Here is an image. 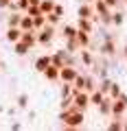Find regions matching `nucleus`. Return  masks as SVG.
Returning <instances> with one entry per match:
<instances>
[{
	"label": "nucleus",
	"mask_w": 127,
	"mask_h": 131,
	"mask_svg": "<svg viewBox=\"0 0 127 131\" xmlns=\"http://www.w3.org/2000/svg\"><path fill=\"white\" fill-rule=\"evenodd\" d=\"M77 24H68V22H61L59 24V28H57V35H59L61 39H72V37H77Z\"/></svg>",
	"instance_id": "nucleus-6"
},
{
	"label": "nucleus",
	"mask_w": 127,
	"mask_h": 131,
	"mask_svg": "<svg viewBox=\"0 0 127 131\" xmlns=\"http://www.w3.org/2000/svg\"><path fill=\"white\" fill-rule=\"evenodd\" d=\"M11 46H13V55H15V57H26L28 52L33 50V48L28 46V44H24L22 39H20V42H15V44H11Z\"/></svg>",
	"instance_id": "nucleus-17"
},
{
	"label": "nucleus",
	"mask_w": 127,
	"mask_h": 131,
	"mask_svg": "<svg viewBox=\"0 0 127 131\" xmlns=\"http://www.w3.org/2000/svg\"><path fill=\"white\" fill-rule=\"evenodd\" d=\"M20 28H22V31H31V28H33V18H31V15H26V13H22Z\"/></svg>",
	"instance_id": "nucleus-27"
},
{
	"label": "nucleus",
	"mask_w": 127,
	"mask_h": 131,
	"mask_svg": "<svg viewBox=\"0 0 127 131\" xmlns=\"http://www.w3.org/2000/svg\"><path fill=\"white\" fill-rule=\"evenodd\" d=\"M96 114H99L101 118H112V98L105 96V101L96 107Z\"/></svg>",
	"instance_id": "nucleus-13"
},
{
	"label": "nucleus",
	"mask_w": 127,
	"mask_h": 131,
	"mask_svg": "<svg viewBox=\"0 0 127 131\" xmlns=\"http://www.w3.org/2000/svg\"><path fill=\"white\" fill-rule=\"evenodd\" d=\"M112 116H127V94L125 92L112 101Z\"/></svg>",
	"instance_id": "nucleus-4"
},
{
	"label": "nucleus",
	"mask_w": 127,
	"mask_h": 131,
	"mask_svg": "<svg viewBox=\"0 0 127 131\" xmlns=\"http://www.w3.org/2000/svg\"><path fill=\"white\" fill-rule=\"evenodd\" d=\"M53 13H57L59 18H64V15H66V7H64V2H61V0H57V2H55V9H53Z\"/></svg>",
	"instance_id": "nucleus-32"
},
{
	"label": "nucleus",
	"mask_w": 127,
	"mask_h": 131,
	"mask_svg": "<svg viewBox=\"0 0 127 131\" xmlns=\"http://www.w3.org/2000/svg\"><path fill=\"white\" fill-rule=\"evenodd\" d=\"M42 77H44V79L48 81V83H57V81H59V68L51 63V66L46 68V70L42 72Z\"/></svg>",
	"instance_id": "nucleus-14"
},
{
	"label": "nucleus",
	"mask_w": 127,
	"mask_h": 131,
	"mask_svg": "<svg viewBox=\"0 0 127 131\" xmlns=\"http://www.w3.org/2000/svg\"><path fill=\"white\" fill-rule=\"evenodd\" d=\"M11 2H13V0H0V9H2V11H9Z\"/></svg>",
	"instance_id": "nucleus-36"
},
{
	"label": "nucleus",
	"mask_w": 127,
	"mask_h": 131,
	"mask_svg": "<svg viewBox=\"0 0 127 131\" xmlns=\"http://www.w3.org/2000/svg\"><path fill=\"white\" fill-rule=\"evenodd\" d=\"M121 55H123V57H127V42L121 46Z\"/></svg>",
	"instance_id": "nucleus-39"
},
{
	"label": "nucleus",
	"mask_w": 127,
	"mask_h": 131,
	"mask_svg": "<svg viewBox=\"0 0 127 131\" xmlns=\"http://www.w3.org/2000/svg\"><path fill=\"white\" fill-rule=\"evenodd\" d=\"M92 5H94V22H96V24H99V18H103V15H110V13H112V9L105 5L103 0L92 2Z\"/></svg>",
	"instance_id": "nucleus-11"
},
{
	"label": "nucleus",
	"mask_w": 127,
	"mask_h": 131,
	"mask_svg": "<svg viewBox=\"0 0 127 131\" xmlns=\"http://www.w3.org/2000/svg\"><path fill=\"white\" fill-rule=\"evenodd\" d=\"M105 96H108V94H103L101 90H94V92H90V107H99V105L105 101Z\"/></svg>",
	"instance_id": "nucleus-21"
},
{
	"label": "nucleus",
	"mask_w": 127,
	"mask_h": 131,
	"mask_svg": "<svg viewBox=\"0 0 127 131\" xmlns=\"http://www.w3.org/2000/svg\"><path fill=\"white\" fill-rule=\"evenodd\" d=\"M123 118L125 116H112V122L108 125V129L110 131H121L123 129Z\"/></svg>",
	"instance_id": "nucleus-25"
},
{
	"label": "nucleus",
	"mask_w": 127,
	"mask_h": 131,
	"mask_svg": "<svg viewBox=\"0 0 127 131\" xmlns=\"http://www.w3.org/2000/svg\"><path fill=\"white\" fill-rule=\"evenodd\" d=\"M77 18H92L94 20V5L92 2H79V7H77Z\"/></svg>",
	"instance_id": "nucleus-9"
},
{
	"label": "nucleus",
	"mask_w": 127,
	"mask_h": 131,
	"mask_svg": "<svg viewBox=\"0 0 127 131\" xmlns=\"http://www.w3.org/2000/svg\"><path fill=\"white\" fill-rule=\"evenodd\" d=\"M20 37H22V28H20V26H7L5 28V39L9 44L20 42Z\"/></svg>",
	"instance_id": "nucleus-10"
},
{
	"label": "nucleus",
	"mask_w": 127,
	"mask_h": 131,
	"mask_svg": "<svg viewBox=\"0 0 127 131\" xmlns=\"http://www.w3.org/2000/svg\"><path fill=\"white\" fill-rule=\"evenodd\" d=\"M57 120H61V129H81L85 122V112H81V109H77L75 105H72L70 109H61L59 116H57Z\"/></svg>",
	"instance_id": "nucleus-1"
},
{
	"label": "nucleus",
	"mask_w": 127,
	"mask_h": 131,
	"mask_svg": "<svg viewBox=\"0 0 127 131\" xmlns=\"http://www.w3.org/2000/svg\"><path fill=\"white\" fill-rule=\"evenodd\" d=\"M123 7H125V9H127V0H123Z\"/></svg>",
	"instance_id": "nucleus-43"
},
{
	"label": "nucleus",
	"mask_w": 127,
	"mask_h": 131,
	"mask_svg": "<svg viewBox=\"0 0 127 131\" xmlns=\"http://www.w3.org/2000/svg\"><path fill=\"white\" fill-rule=\"evenodd\" d=\"M15 103H18V109H28V94H18Z\"/></svg>",
	"instance_id": "nucleus-31"
},
{
	"label": "nucleus",
	"mask_w": 127,
	"mask_h": 131,
	"mask_svg": "<svg viewBox=\"0 0 127 131\" xmlns=\"http://www.w3.org/2000/svg\"><path fill=\"white\" fill-rule=\"evenodd\" d=\"M61 42H64V48H66L68 52H79V50H81L77 37H72V39H61Z\"/></svg>",
	"instance_id": "nucleus-23"
},
{
	"label": "nucleus",
	"mask_w": 127,
	"mask_h": 131,
	"mask_svg": "<svg viewBox=\"0 0 127 131\" xmlns=\"http://www.w3.org/2000/svg\"><path fill=\"white\" fill-rule=\"evenodd\" d=\"M103 2H105V5H108L110 7V9H121V7H123V0H103Z\"/></svg>",
	"instance_id": "nucleus-35"
},
{
	"label": "nucleus",
	"mask_w": 127,
	"mask_h": 131,
	"mask_svg": "<svg viewBox=\"0 0 127 131\" xmlns=\"http://www.w3.org/2000/svg\"><path fill=\"white\" fill-rule=\"evenodd\" d=\"M26 15H31V18H35V15H40L42 13V9H40V5H28V9L24 11Z\"/></svg>",
	"instance_id": "nucleus-33"
},
{
	"label": "nucleus",
	"mask_w": 127,
	"mask_h": 131,
	"mask_svg": "<svg viewBox=\"0 0 127 131\" xmlns=\"http://www.w3.org/2000/svg\"><path fill=\"white\" fill-rule=\"evenodd\" d=\"M77 42H79L81 48H90V44H92V33L77 31Z\"/></svg>",
	"instance_id": "nucleus-20"
},
{
	"label": "nucleus",
	"mask_w": 127,
	"mask_h": 131,
	"mask_svg": "<svg viewBox=\"0 0 127 131\" xmlns=\"http://www.w3.org/2000/svg\"><path fill=\"white\" fill-rule=\"evenodd\" d=\"M96 85H99V79H96V77H94V74H88V72H85V92H94V90H96Z\"/></svg>",
	"instance_id": "nucleus-22"
},
{
	"label": "nucleus",
	"mask_w": 127,
	"mask_h": 131,
	"mask_svg": "<svg viewBox=\"0 0 127 131\" xmlns=\"http://www.w3.org/2000/svg\"><path fill=\"white\" fill-rule=\"evenodd\" d=\"M77 28H79V31H85V33H92V35H94L96 22H94L92 18H77Z\"/></svg>",
	"instance_id": "nucleus-12"
},
{
	"label": "nucleus",
	"mask_w": 127,
	"mask_h": 131,
	"mask_svg": "<svg viewBox=\"0 0 127 131\" xmlns=\"http://www.w3.org/2000/svg\"><path fill=\"white\" fill-rule=\"evenodd\" d=\"M42 26H46V13H40V15L33 18V28L35 31H40Z\"/></svg>",
	"instance_id": "nucleus-30"
},
{
	"label": "nucleus",
	"mask_w": 127,
	"mask_h": 131,
	"mask_svg": "<svg viewBox=\"0 0 127 131\" xmlns=\"http://www.w3.org/2000/svg\"><path fill=\"white\" fill-rule=\"evenodd\" d=\"M79 2H92V0H79Z\"/></svg>",
	"instance_id": "nucleus-45"
},
{
	"label": "nucleus",
	"mask_w": 127,
	"mask_h": 131,
	"mask_svg": "<svg viewBox=\"0 0 127 131\" xmlns=\"http://www.w3.org/2000/svg\"><path fill=\"white\" fill-rule=\"evenodd\" d=\"M72 105H75L77 109H81V112H88V107H90V94L85 92V90L75 92V94H72Z\"/></svg>",
	"instance_id": "nucleus-3"
},
{
	"label": "nucleus",
	"mask_w": 127,
	"mask_h": 131,
	"mask_svg": "<svg viewBox=\"0 0 127 131\" xmlns=\"http://www.w3.org/2000/svg\"><path fill=\"white\" fill-rule=\"evenodd\" d=\"M61 2H66V0H61Z\"/></svg>",
	"instance_id": "nucleus-47"
},
{
	"label": "nucleus",
	"mask_w": 127,
	"mask_h": 131,
	"mask_svg": "<svg viewBox=\"0 0 127 131\" xmlns=\"http://www.w3.org/2000/svg\"><path fill=\"white\" fill-rule=\"evenodd\" d=\"M121 94H123V88H121V83H118V81H112V85H110V92H108V96L114 101V98H118Z\"/></svg>",
	"instance_id": "nucleus-24"
},
{
	"label": "nucleus",
	"mask_w": 127,
	"mask_h": 131,
	"mask_svg": "<svg viewBox=\"0 0 127 131\" xmlns=\"http://www.w3.org/2000/svg\"><path fill=\"white\" fill-rule=\"evenodd\" d=\"M125 18H127V15H125V11L114 9V11H112V26H114V28H121L123 24H125Z\"/></svg>",
	"instance_id": "nucleus-19"
},
{
	"label": "nucleus",
	"mask_w": 127,
	"mask_h": 131,
	"mask_svg": "<svg viewBox=\"0 0 127 131\" xmlns=\"http://www.w3.org/2000/svg\"><path fill=\"white\" fill-rule=\"evenodd\" d=\"M66 57H68V50L61 46V48H57L55 52H51V63L57 66V68H61V66H66Z\"/></svg>",
	"instance_id": "nucleus-7"
},
{
	"label": "nucleus",
	"mask_w": 127,
	"mask_h": 131,
	"mask_svg": "<svg viewBox=\"0 0 127 131\" xmlns=\"http://www.w3.org/2000/svg\"><path fill=\"white\" fill-rule=\"evenodd\" d=\"M70 107H72V96L59 98V109H70Z\"/></svg>",
	"instance_id": "nucleus-34"
},
{
	"label": "nucleus",
	"mask_w": 127,
	"mask_h": 131,
	"mask_svg": "<svg viewBox=\"0 0 127 131\" xmlns=\"http://www.w3.org/2000/svg\"><path fill=\"white\" fill-rule=\"evenodd\" d=\"M28 2H31V5H40V0H28Z\"/></svg>",
	"instance_id": "nucleus-42"
},
{
	"label": "nucleus",
	"mask_w": 127,
	"mask_h": 131,
	"mask_svg": "<svg viewBox=\"0 0 127 131\" xmlns=\"http://www.w3.org/2000/svg\"><path fill=\"white\" fill-rule=\"evenodd\" d=\"M57 37V26L53 24H46L37 31V46H51Z\"/></svg>",
	"instance_id": "nucleus-2"
},
{
	"label": "nucleus",
	"mask_w": 127,
	"mask_h": 131,
	"mask_svg": "<svg viewBox=\"0 0 127 131\" xmlns=\"http://www.w3.org/2000/svg\"><path fill=\"white\" fill-rule=\"evenodd\" d=\"M28 118H31V120H35V118H37V112H33V109H28Z\"/></svg>",
	"instance_id": "nucleus-40"
},
{
	"label": "nucleus",
	"mask_w": 127,
	"mask_h": 131,
	"mask_svg": "<svg viewBox=\"0 0 127 131\" xmlns=\"http://www.w3.org/2000/svg\"><path fill=\"white\" fill-rule=\"evenodd\" d=\"M55 2H57V0H40V9H42V13H51V11L55 9Z\"/></svg>",
	"instance_id": "nucleus-28"
},
{
	"label": "nucleus",
	"mask_w": 127,
	"mask_h": 131,
	"mask_svg": "<svg viewBox=\"0 0 127 131\" xmlns=\"http://www.w3.org/2000/svg\"><path fill=\"white\" fill-rule=\"evenodd\" d=\"M20 20H22V13H20V11H9V13L5 15L7 26H20Z\"/></svg>",
	"instance_id": "nucleus-18"
},
{
	"label": "nucleus",
	"mask_w": 127,
	"mask_h": 131,
	"mask_svg": "<svg viewBox=\"0 0 127 131\" xmlns=\"http://www.w3.org/2000/svg\"><path fill=\"white\" fill-rule=\"evenodd\" d=\"M77 55H79V63L83 66V68H92L94 59H96V57H94V52L90 50V48H81Z\"/></svg>",
	"instance_id": "nucleus-8"
},
{
	"label": "nucleus",
	"mask_w": 127,
	"mask_h": 131,
	"mask_svg": "<svg viewBox=\"0 0 127 131\" xmlns=\"http://www.w3.org/2000/svg\"><path fill=\"white\" fill-rule=\"evenodd\" d=\"M22 39L24 44H28V46L31 48H35L37 46V31H35V28H31V31H22Z\"/></svg>",
	"instance_id": "nucleus-15"
},
{
	"label": "nucleus",
	"mask_w": 127,
	"mask_h": 131,
	"mask_svg": "<svg viewBox=\"0 0 127 131\" xmlns=\"http://www.w3.org/2000/svg\"><path fill=\"white\" fill-rule=\"evenodd\" d=\"M7 114H9V116H15V114H18V107H9V109H7Z\"/></svg>",
	"instance_id": "nucleus-38"
},
{
	"label": "nucleus",
	"mask_w": 127,
	"mask_h": 131,
	"mask_svg": "<svg viewBox=\"0 0 127 131\" xmlns=\"http://www.w3.org/2000/svg\"><path fill=\"white\" fill-rule=\"evenodd\" d=\"M9 129H13V131H20V129H22V122H11V125H9Z\"/></svg>",
	"instance_id": "nucleus-37"
},
{
	"label": "nucleus",
	"mask_w": 127,
	"mask_h": 131,
	"mask_svg": "<svg viewBox=\"0 0 127 131\" xmlns=\"http://www.w3.org/2000/svg\"><path fill=\"white\" fill-rule=\"evenodd\" d=\"M61 22H64V18H59L57 13H53V11H51V13H46V24H53V26L59 28V24H61Z\"/></svg>",
	"instance_id": "nucleus-29"
},
{
	"label": "nucleus",
	"mask_w": 127,
	"mask_h": 131,
	"mask_svg": "<svg viewBox=\"0 0 127 131\" xmlns=\"http://www.w3.org/2000/svg\"><path fill=\"white\" fill-rule=\"evenodd\" d=\"M123 59H125V70H127V57H123Z\"/></svg>",
	"instance_id": "nucleus-44"
},
{
	"label": "nucleus",
	"mask_w": 127,
	"mask_h": 131,
	"mask_svg": "<svg viewBox=\"0 0 127 131\" xmlns=\"http://www.w3.org/2000/svg\"><path fill=\"white\" fill-rule=\"evenodd\" d=\"M66 96H72V83L61 81V85H59V98H66Z\"/></svg>",
	"instance_id": "nucleus-26"
},
{
	"label": "nucleus",
	"mask_w": 127,
	"mask_h": 131,
	"mask_svg": "<svg viewBox=\"0 0 127 131\" xmlns=\"http://www.w3.org/2000/svg\"><path fill=\"white\" fill-rule=\"evenodd\" d=\"M79 68H77V66H61L59 68V83L61 81H66V83H72V81H75V77L79 74Z\"/></svg>",
	"instance_id": "nucleus-5"
},
{
	"label": "nucleus",
	"mask_w": 127,
	"mask_h": 131,
	"mask_svg": "<svg viewBox=\"0 0 127 131\" xmlns=\"http://www.w3.org/2000/svg\"><path fill=\"white\" fill-rule=\"evenodd\" d=\"M123 131H127V118H123Z\"/></svg>",
	"instance_id": "nucleus-41"
},
{
	"label": "nucleus",
	"mask_w": 127,
	"mask_h": 131,
	"mask_svg": "<svg viewBox=\"0 0 127 131\" xmlns=\"http://www.w3.org/2000/svg\"><path fill=\"white\" fill-rule=\"evenodd\" d=\"M92 2H99V0H92Z\"/></svg>",
	"instance_id": "nucleus-46"
},
{
	"label": "nucleus",
	"mask_w": 127,
	"mask_h": 131,
	"mask_svg": "<svg viewBox=\"0 0 127 131\" xmlns=\"http://www.w3.org/2000/svg\"><path fill=\"white\" fill-rule=\"evenodd\" d=\"M48 66H51V55H40L37 59H35L33 68H35V72H40V74H42V72L48 68Z\"/></svg>",
	"instance_id": "nucleus-16"
}]
</instances>
